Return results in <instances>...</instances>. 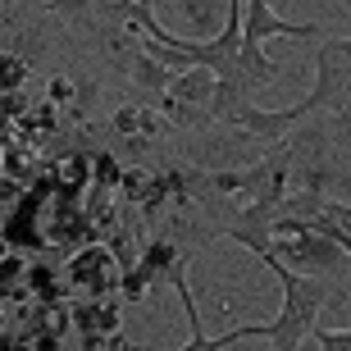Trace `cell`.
<instances>
[{
    "mask_svg": "<svg viewBox=\"0 0 351 351\" xmlns=\"http://www.w3.org/2000/svg\"><path fill=\"white\" fill-rule=\"evenodd\" d=\"M261 261L269 265V269L278 274V283H283V311H278V319H269V324H256V338H269L274 351H297L301 338L315 328V315L324 311V301L333 297V287H328V278L287 269L274 251H261Z\"/></svg>",
    "mask_w": 351,
    "mask_h": 351,
    "instance_id": "6da1fadb",
    "label": "cell"
},
{
    "mask_svg": "<svg viewBox=\"0 0 351 351\" xmlns=\"http://www.w3.org/2000/svg\"><path fill=\"white\" fill-rule=\"evenodd\" d=\"M187 261H192V251L187 256H173V265H169V283H173V292H178V301H182V311H187V347H178V351H223V347H233V342H242V338H256V324H242V328H228V333H219V338H210L206 328H201V315H196V301H192V287H187Z\"/></svg>",
    "mask_w": 351,
    "mask_h": 351,
    "instance_id": "7a4b0ae2",
    "label": "cell"
},
{
    "mask_svg": "<svg viewBox=\"0 0 351 351\" xmlns=\"http://www.w3.org/2000/svg\"><path fill=\"white\" fill-rule=\"evenodd\" d=\"M165 91H169V101H196V105H206L210 91H215V73H210V69H182V73H169Z\"/></svg>",
    "mask_w": 351,
    "mask_h": 351,
    "instance_id": "3957f363",
    "label": "cell"
},
{
    "mask_svg": "<svg viewBox=\"0 0 351 351\" xmlns=\"http://www.w3.org/2000/svg\"><path fill=\"white\" fill-rule=\"evenodd\" d=\"M173 256H178V251H169V247H156V251H151V256H146V265H142V269H137V274L128 278V297H137V292H142V287H146V278H156V274H160V265H173Z\"/></svg>",
    "mask_w": 351,
    "mask_h": 351,
    "instance_id": "277c9868",
    "label": "cell"
},
{
    "mask_svg": "<svg viewBox=\"0 0 351 351\" xmlns=\"http://www.w3.org/2000/svg\"><path fill=\"white\" fill-rule=\"evenodd\" d=\"M315 342H319V351H351V328H311Z\"/></svg>",
    "mask_w": 351,
    "mask_h": 351,
    "instance_id": "5b68a950",
    "label": "cell"
}]
</instances>
